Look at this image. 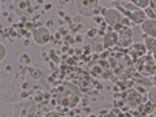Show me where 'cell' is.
<instances>
[{"label": "cell", "mask_w": 156, "mask_h": 117, "mask_svg": "<svg viewBox=\"0 0 156 117\" xmlns=\"http://www.w3.org/2000/svg\"><path fill=\"white\" fill-rule=\"evenodd\" d=\"M55 99L63 108H74L81 101V90L74 83H70V82L62 83L56 89Z\"/></svg>", "instance_id": "cell-1"}, {"label": "cell", "mask_w": 156, "mask_h": 117, "mask_svg": "<svg viewBox=\"0 0 156 117\" xmlns=\"http://www.w3.org/2000/svg\"><path fill=\"white\" fill-rule=\"evenodd\" d=\"M37 115V104L32 99L22 101L14 106L12 117H36Z\"/></svg>", "instance_id": "cell-2"}, {"label": "cell", "mask_w": 156, "mask_h": 117, "mask_svg": "<svg viewBox=\"0 0 156 117\" xmlns=\"http://www.w3.org/2000/svg\"><path fill=\"white\" fill-rule=\"evenodd\" d=\"M137 69L144 75V76H149L156 72V61L152 57V55H144L143 57L138 60Z\"/></svg>", "instance_id": "cell-3"}, {"label": "cell", "mask_w": 156, "mask_h": 117, "mask_svg": "<svg viewBox=\"0 0 156 117\" xmlns=\"http://www.w3.org/2000/svg\"><path fill=\"white\" fill-rule=\"evenodd\" d=\"M76 7L78 12L82 16H93L99 11L100 5L97 2H90V0H82V2H76Z\"/></svg>", "instance_id": "cell-4"}, {"label": "cell", "mask_w": 156, "mask_h": 117, "mask_svg": "<svg viewBox=\"0 0 156 117\" xmlns=\"http://www.w3.org/2000/svg\"><path fill=\"white\" fill-rule=\"evenodd\" d=\"M104 19L110 26L116 27L121 26L123 23V15L121 14V11L118 8H108L104 11Z\"/></svg>", "instance_id": "cell-5"}, {"label": "cell", "mask_w": 156, "mask_h": 117, "mask_svg": "<svg viewBox=\"0 0 156 117\" xmlns=\"http://www.w3.org/2000/svg\"><path fill=\"white\" fill-rule=\"evenodd\" d=\"M32 38L37 45H45V44H48L49 41H51V32H49L47 27L40 26L33 30Z\"/></svg>", "instance_id": "cell-6"}, {"label": "cell", "mask_w": 156, "mask_h": 117, "mask_svg": "<svg viewBox=\"0 0 156 117\" xmlns=\"http://www.w3.org/2000/svg\"><path fill=\"white\" fill-rule=\"evenodd\" d=\"M143 102V94L138 90H130L126 95V104L130 108H137Z\"/></svg>", "instance_id": "cell-7"}, {"label": "cell", "mask_w": 156, "mask_h": 117, "mask_svg": "<svg viewBox=\"0 0 156 117\" xmlns=\"http://www.w3.org/2000/svg\"><path fill=\"white\" fill-rule=\"evenodd\" d=\"M141 30L147 37L156 38V19H147L141 25Z\"/></svg>", "instance_id": "cell-8"}, {"label": "cell", "mask_w": 156, "mask_h": 117, "mask_svg": "<svg viewBox=\"0 0 156 117\" xmlns=\"http://www.w3.org/2000/svg\"><path fill=\"white\" fill-rule=\"evenodd\" d=\"M127 16H129V19L134 25H143L144 22L148 19V18H147L145 11H144V10H136V11H133V12L127 14Z\"/></svg>", "instance_id": "cell-9"}, {"label": "cell", "mask_w": 156, "mask_h": 117, "mask_svg": "<svg viewBox=\"0 0 156 117\" xmlns=\"http://www.w3.org/2000/svg\"><path fill=\"white\" fill-rule=\"evenodd\" d=\"M134 83H136V90L141 89L143 91H149L152 87H154V86H152V82L148 79V78H145V76H138V78H136Z\"/></svg>", "instance_id": "cell-10"}, {"label": "cell", "mask_w": 156, "mask_h": 117, "mask_svg": "<svg viewBox=\"0 0 156 117\" xmlns=\"http://www.w3.org/2000/svg\"><path fill=\"white\" fill-rule=\"evenodd\" d=\"M103 42L105 46H114L119 42V34L115 32H108L105 33V35L103 37Z\"/></svg>", "instance_id": "cell-11"}, {"label": "cell", "mask_w": 156, "mask_h": 117, "mask_svg": "<svg viewBox=\"0 0 156 117\" xmlns=\"http://www.w3.org/2000/svg\"><path fill=\"white\" fill-rule=\"evenodd\" d=\"M132 2L138 10H147L151 5V2H148V0H132Z\"/></svg>", "instance_id": "cell-12"}, {"label": "cell", "mask_w": 156, "mask_h": 117, "mask_svg": "<svg viewBox=\"0 0 156 117\" xmlns=\"http://www.w3.org/2000/svg\"><path fill=\"white\" fill-rule=\"evenodd\" d=\"M141 32H143V30L141 29H138V27H136V29H133V40L134 41H141L143 40V35H141Z\"/></svg>", "instance_id": "cell-13"}, {"label": "cell", "mask_w": 156, "mask_h": 117, "mask_svg": "<svg viewBox=\"0 0 156 117\" xmlns=\"http://www.w3.org/2000/svg\"><path fill=\"white\" fill-rule=\"evenodd\" d=\"M148 99L152 104H156V86H154V87L148 91Z\"/></svg>", "instance_id": "cell-14"}, {"label": "cell", "mask_w": 156, "mask_h": 117, "mask_svg": "<svg viewBox=\"0 0 156 117\" xmlns=\"http://www.w3.org/2000/svg\"><path fill=\"white\" fill-rule=\"evenodd\" d=\"M145 11V15H147V18L148 19H156V14H155V11L151 8V5H149L147 10H144Z\"/></svg>", "instance_id": "cell-15"}, {"label": "cell", "mask_w": 156, "mask_h": 117, "mask_svg": "<svg viewBox=\"0 0 156 117\" xmlns=\"http://www.w3.org/2000/svg\"><path fill=\"white\" fill-rule=\"evenodd\" d=\"M5 57H7V48L4 46V44H0V60L4 61Z\"/></svg>", "instance_id": "cell-16"}, {"label": "cell", "mask_w": 156, "mask_h": 117, "mask_svg": "<svg viewBox=\"0 0 156 117\" xmlns=\"http://www.w3.org/2000/svg\"><path fill=\"white\" fill-rule=\"evenodd\" d=\"M43 117H60V115L56 112H49V113H45Z\"/></svg>", "instance_id": "cell-17"}, {"label": "cell", "mask_w": 156, "mask_h": 117, "mask_svg": "<svg viewBox=\"0 0 156 117\" xmlns=\"http://www.w3.org/2000/svg\"><path fill=\"white\" fill-rule=\"evenodd\" d=\"M149 52H151L152 57H154V59H155V61H156V42L154 44V46L151 48V51H149Z\"/></svg>", "instance_id": "cell-18"}, {"label": "cell", "mask_w": 156, "mask_h": 117, "mask_svg": "<svg viewBox=\"0 0 156 117\" xmlns=\"http://www.w3.org/2000/svg\"><path fill=\"white\" fill-rule=\"evenodd\" d=\"M151 8L155 11V14H156V0H154V2H151Z\"/></svg>", "instance_id": "cell-19"}]
</instances>
